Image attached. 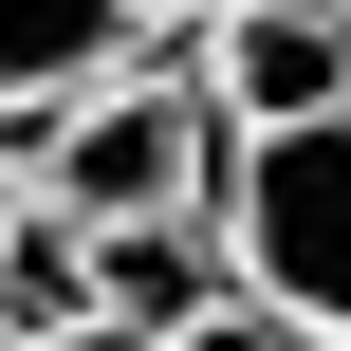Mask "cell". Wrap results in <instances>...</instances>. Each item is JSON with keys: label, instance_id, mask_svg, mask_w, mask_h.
Instances as JSON below:
<instances>
[{"label": "cell", "instance_id": "obj_1", "mask_svg": "<svg viewBox=\"0 0 351 351\" xmlns=\"http://www.w3.org/2000/svg\"><path fill=\"white\" fill-rule=\"evenodd\" d=\"M204 185H222V111H204V74L167 37L37 111V204L56 222H148V204H204Z\"/></svg>", "mask_w": 351, "mask_h": 351}, {"label": "cell", "instance_id": "obj_2", "mask_svg": "<svg viewBox=\"0 0 351 351\" xmlns=\"http://www.w3.org/2000/svg\"><path fill=\"white\" fill-rule=\"evenodd\" d=\"M204 222H222V278H241V296H278V315L351 333V111L222 130V185H204Z\"/></svg>", "mask_w": 351, "mask_h": 351}, {"label": "cell", "instance_id": "obj_3", "mask_svg": "<svg viewBox=\"0 0 351 351\" xmlns=\"http://www.w3.org/2000/svg\"><path fill=\"white\" fill-rule=\"evenodd\" d=\"M204 74L222 130H296V111H351V0H204L167 37Z\"/></svg>", "mask_w": 351, "mask_h": 351}, {"label": "cell", "instance_id": "obj_4", "mask_svg": "<svg viewBox=\"0 0 351 351\" xmlns=\"http://www.w3.org/2000/svg\"><path fill=\"white\" fill-rule=\"evenodd\" d=\"M204 296H222V222H204V204L93 222V315H111V333H185Z\"/></svg>", "mask_w": 351, "mask_h": 351}, {"label": "cell", "instance_id": "obj_5", "mask_svg": "<svg viewBox=\"0 0 351 351\" xmlns=\"http://www.w3.org/2000/svg\"><path fill=\"white\" fill-rule=\"evenodd\" d=\"M111 56H148V0H0V93H93Z\"/></svg>", "mask_w": 351, "mask_h": 351}, {"label": "cell", "instance_id": "obj_6", "mask_svg": "<svg viewBox=\"0 0 351 351\" xmlns=\"http://www.w3.org/2000/svg\"><path fill=\"white\" fill-rule=\"evenodd\" d=\"M0 333H93V222H56L37 185H19V222H0Z\"/></svg>", "mask_w": 351, "mask_h": 351}, {"label": "cell", "instance_id": "obj_7", "mask_svg": "<svg viewBox=\"0 0 351 351\" xmlns=\"http://www.w3.org/2000/svg\"><path fill=\"white\" fill-rule=\"evenodd\" d=\"M148 351H333V333H315V315H278V296H241V278H222V296H204V315H185V333H148Z\"/></svg>", "mask_w": 351, "mask_h": 351}, {"label": "cell", "instance_id": "obj_8", "mask_svg": "<svg viewBox=\"0 0 351 351\" xmlns=\"http://www.w3.org/2000/svg\"><path fill=\"white\" fill-rule=\"evenodd\" d=\"M37 351H148V333H111V315H93V333H37Z\"/></svg>", "mask_w": 351, "mask_h": 351}, {"label": "cell", "instance_id": "obj_9", "mask_svg": "<svg viewBox=\"0 0 351 351\" xmlns=\"http://www.w3.org/2000/svg\"><path fill=\"white\" fill-rule=\"evenodd\" d=\"M185 19H204V0H148V37H185Z\"/></svg>", "mask_w": 351, "mask_h": 351}, {"label": "cell", "instance_id": "obj_10", "mask_svg": "<svg viewBox=\"0 0 351 351\" xmlns=\"http://www.w3.org/2000/svg\"><path fill=\"white\" fill-rule=\"evenodd\" d=\"M0 222H19V167H0Z\"/></svg>", "mask_w": 351, "mask_h": 351}, {"label": "cell", "instance_id": "obj_11", "mask_svg": "<svg viewBox=\"0 0 351 351\" xmlns=\"http://www.w3.org/2000/svg\"><path fill=\"white\" fill-rule=\"evenodd\" d=\"M0 351H19V333H0Z\"/></svg>", "mask_w": 351, "mask_h": 351}, {"label": "cell", "instance_id": "obj_12", "mask_svg": "<svg viewBox=\"0 0 351 351\" xmlns=\"http://www.w3.org/2000/svg\"><path fill=\"white\" fill-rule=\"evenodd\" d=\"M333 351H351V333H333Z\"/></svg>", "mask_w": 351, "mask_h": 351}]
</instances>
